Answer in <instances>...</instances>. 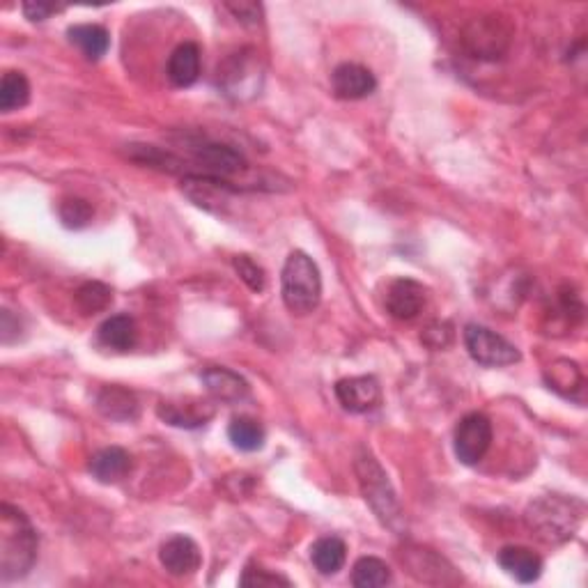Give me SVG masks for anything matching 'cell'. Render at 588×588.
Instances as JSON below:
<instances>
[{
    "instance_id": "cell-1",
    "label": "cell",
    "mask_w": 588,
    "mask_h": 588,
    "mask_svg": "<svg viewBox=\"0 0 588 588\" xmlns=\"http://www.w3.org/2000/svg\"><path fill=\"white\" fill-rule=\"evenodd\" d=\"M37 531L33 524L10 504L0 506V577L3 582L26 577L37 559Z\"/></svg>"
},
{
    "instance_id": "cell-2",
    "label": "cell",
    "mask_w": 588,
    "mask_h": 588,
    "mask_svg": "<svg viewBox=\"0 0 588 588\" xmlns=\"http://www.w3.org/2000/svg\"><path fill=\"white\" fill-rule=\"evenodd\" d=\"M584 504L579 499L563 494H547L526 508V526L536 533L538 540L549 545H561L575 536L584 520Z\"/></svg>"
},
{
    "instance_id": "cell-3",
    "label": "cell",
    "mask_w": 588,
    "mask_h": 588,
    "mask_svg": "<svg viewBox=\"0 0 588 588\" xmlns=\"http://www.w3.org/2000/svg\"><path fill=\"white\" fill-rule=\"evenodd\" d=\"M283 304L292 315L313 313L322 301V276L317 262L304 251H294L281 272Z\"/></svg>"
},
{
    "instance_id": "cell-4",
    "label": "cell",
    "mask_w": 588,
    "mask_h": 588,
    "mask_svg": "<svg viewBox=\"0 0 588 588\" xmlns=\"http://www.w3.org/2000/svg\"><path fill=\"white\" fill-rule=\"evenodd\" d=\"M354 469H357L363 499H366L368 506L373 508V513L379 517V522L389 526V529L393 531H398L402 522V510H400L396 492H393L391 487L389 476H386V471L379 467V462L368 451H361L357 455Z\"/></svg>"
},
{
    "instance_id": "cell-5",
    "label": "cell",
    "mask_w": 588,
    "mask_h": 588,
    "mask_svg": "<svg viewBox=\"0 0 588 588\" xmlns=\"http://www.w3.org/2000/svg\"><path fill=\"white\" fill-rule=\"evenodd\" d=\"M464 345H467L471 359L485 368L513 366V363L522 359L520 350L513 343H508L497 331L481 327V324H467V329H464Z\"/></svg>"
},
{
    "instance_id": "cell-6",
    "label": "cell",
    "mask_w": 588,
    "mask_h": 588,
    "mask_svg": "<svg viewBox=\"0 0 588 588\" xmlns=\"http://www.w3.org/2000/svg\"><path fill=\"white\" fill-rule=\"evenodd\" d=\"M462 40L474 58L497 60L504 56V51L508 49L510 28L506 26L504 17L487 14V17H478L464 28Z\"/></svg>"
},
{
    "instance_id": "cell-7",
    "label": "cell",
    "mask_w": 588,
    "mask_h": 588,
    "mask_svg": "<svg viewBox=\"0 0 588 588\" xmlns=\"http://www.w3.org/2000/svg\"><path fill=\"white\" fill-rule=\"evenodd\" d=\"M492 446V423L485 414H467L455 428V455L462 464L474 467Z\"/></svg>"
},
{
    "instance_id": "cell-8",
    "label": "cell",
    "mask_w": 588,
    "mask_h": 588,
    "mask_svg": "<svg viewBox=\"0 0 588 588\" xmlns=\"http://www.w3.org/2000/svg\"><path fill=\"white\" fill-rule=\"evenodd\" d=\"M334 391L340 405L350 414L373 412L375 407H379V402H382V386L370 375L340 379Z\"/></svg>"
},
{
    "instance_id": "cell-9",
    "label": "cell",
    "mask_w": 588,
    "mask_h": 588,
    "mask_svg": "<svg viewBox=\"0 0 588 588\" xmlns=\"http://www.w3.org/2000/svg\"><path fill=\"white\" fill-rule=\"evenodd\" d=\"M193 161H196L198 168H203L205 177H216V180L237 175L239 170L246 168V159L242 154L235 147L223 143H203L193 147Z\"/></svg>"
},
{
    "instance_id": "cell-10",
    "label": "cell",
    "mask_w": 588,
    "mask_h": 588,
    "mask_svg": "<svg viewBox=\"0 0 588 588\" xmlns=\"http://www.w3.org/2000/svg\"><path fill=\"white\" fill-rule=\"evenodd\" d=\"M159 561L173 577H189L203 566V552L189 536H173L161 545Z\"/></svg>"
},
{
    "instance_id": "cell-11",
    "label": "cell",
    "mask_w": 588,
    "mask_h": 588,
    "mask_svg": "<svg viewBox=\"0 0 588 588\" xmlns=\"http://www.w3.org/2000/svg\"><path fill=\"white\" fill-rule=\"evenodd\" d=\"M425 288L414 278H398L386 290V311L396 320H414L425 306Z\"/></svg>"
},
{
    "instance_id": "cell-12",
    "label": "cell",
    "mask_w": 588,
    "mask_h": 588,
    "mask_svg": "<svg viewBox=\"0 0 588 588\" xmlns=\"http://www.w3.org/2000/svg\"><path fill=\"white\" fill-rule=\"evenodd\" d=\"M200 379H203L207 393H210L216 402H223V405H237V402L249 398L251 393L249 382L230 368H205L203 373H200Z\"/></svg>"
},
{
    "instance_id": "cell-13",
    "label": "cell",
    "mask_w": 588,
    "mask_h": 588,
    "mask_svg": "<svg viewBox=\"0 0 588 588\" xmlns=\"http://www.w3.org/2000/svg\"><path fill=\"white\" fill-rule=\"evenodd\" d=\"M331 85H334L336 97L354 102V99L373 95L377 88V79L368 67L357 63H343L334 69V74H331Z\"/></svg>"
},
{
    "instance_id": "cell-14",
    "label": "cell",
    "mask_w": 588,
    "mask_h": 588,
    "mask_svg": "<svg viewBox=\"0 0 588 588\" xmlns=\"http://www.w3.org/2000/svg\"><path fill=\"white\" fill-rule=\"evenodd\" d=\"M182 191L207 212L221 214V207L228 203V193L235 191L226 180H216V177L205 175H187L182 182Z\"/></svg>"
},
{
    "instance_id": "cell-15",
    "label": "cell",
    "mask_w": 588,
    "mask_h": 588,
    "mask_svg": "<svg viewBox=\"0 0 588 588\" xmlns=\"http://www.w3.org/2000/svg\"><path fill=\"white\" fill-rule=\"evenodd\" d=\"M157 414L161 421H166L168 425H175V428H200L214 416V407L207 405L203 400H182V402H173V400H164L157 407Z\"/></svg>"
},
{
    "instance_id": "cell-16",
    "label": "cell",
    "mask_w": 588,
    "mask_h": 588,
    "mask_svg": "<svg viewBox=\"0 0 588 588\" xmlns=\"http://www.w3.org/2000/svg\"><path fill=\"white\" fill-rule=\"evenodd\" d=\"M499 566L520 584H533L543 575V559L529 547H504L499 552Z\"/></svg>"
},
{
    "instance_id": "cell-17",
    "label": "cell",
    "mask_w": 588,
    "mask_h": 588,
    "mask_svg": "<svg viewBox=\"0 0 588 588\" xmlns=\"http://www.w3.org/2000/svg\"><path fill=\"white\" fill-rule=\"evenodd\" d=\"M131 455L120 446H108L102 448V451L92 455L90 460V474L97 478L99 483L104 485H113L120 483L122 478L129 476L131 471Z\"/></svg>"
},
{
    "instance_id": "cell-18",
    "label": "cell",
    "mask_w": 588,
    "mask_h": 588,
    "mask_svg": "<svg viewBox=\"0 0 588 588\" xmlns=\"http://www.w3.org/2000/svg\"><path fill=\"white\" fill-rule=\"evenodd\" d=\"M168 79L175 88H191L200 79V46L184 42L170 53Z\"/></svg>"
},
{
    "instance_id": "cell-19",
    "label": "cell",
    "mask_w": 588,
    "mask_h": 588,
    "mask_svg": "<svg viewBox=\"0 0 588 588\" xmlns=\"http://www.w3.org/2000/svg\"><path fill=\"white\" fill-rule=\"evenodd\" d=\"M97 409L99 414L106 416V419L118 421V423H129L138 419V400L131 391L122 389V386H104L97 396Z\"/></svg>"
},
{
    "instance_id": "cell-20",
    "label": "cell",
    "mask_w": 588,
    "mask_h": 588,
    "mask_svg": "<svg viewBox=\"0 0 588 588\" xmlns=\"http://www.w3.org/2000/svg\"><path fill=\"white\" fill-rule=\"evenodd\" d=\"M99 336V343L108 350H115V352H129L134 350L136 340H138V329H136V322L134 317L129 315H113L108 317V320L102 322V327L97 331Z\"/></svg>"
},
{
    "instance_id": "cell-21",
    "label": "cell",
    "mask_w": 588,
    "mask_h": 588,
    "mask_svg": "<svg viewBox=\"0 0 588 588\" xmlns=\"http://www.w3.org/2000/svg\"><path fill=\"white\" fill-rule=\"evenodd\" d=\"M69 42L79 49L88 60H102L111 49V35L97 23H79L67 30Z\"/></svg>"
},
{
    "instance_id": "cell-22",
    "label": "cell",
    "mask_w": 588,
    "mask_h": 588,
    "mask_svg": "<svg viewBox=\"0 0 588 588\" xmlns=\"http://www.w3.org/2000/svg\"><path fill=\"white\" fill-rule=\"evenodd\" d=\"M428 559H430V549H416V552H407V568L416 579H419V582L430 584V572L435 575V584H455L458 582L453 568L448 566L441 556H435L432 566L428 563Z\"/></svg>"
},
{
    "instance_id": "cell-23",
    "label": "cell",
    "mask_w": 588,
    "mask_h": 588,
    "mask_svg": "<svg viewBox=\"0 0 588 588\" xmlns=\"http://www.w3.org/2000/svg\"><path fill=\"white\" fill-rule=\"evenodd\" d=\"M347 547L336 536H324L311 547V561L320 575H336L345 566Z\"/></svg>"
},
{
    "instance_id": "cell-24",
    "label": "cell",
    "mask_w": 588,
    "mask_h": 588,
    "mask_svg": "<svg viewBox=\"0 0 588 588\" xmlns=\"http://www.w3.org/2000/svg\"><path fill=\"white\" fill-rule=\"evenodd\" d=\"M228 439L242 453L260 451L265 446V428L258 421L239 416V419H232L228 425Z\"/></svg>"
},
{
    "instance_id": "cell-25",
    "label": "cell",
    "mask_w": 588,
    "mask_h": 588,
    "mask_svg": "<svg viewBox=\"0 0 588 588\" xmlns=\"http://www.w3.org/2000/svg\"><path fill=\"white\" fill-rule=\"evenodd\" d=\"M391 568L377 556H363L352 568V584L357 588H382L391 584Z\"/></svg>"
},
{
    "instance_id": "cell-26",
    "label": "cell",
    "mask_w": 588,
    "mask_h": 588,
    "mask_svg": "<svg viewBox=\"0 0 588 588\" xmlns=\"http://www.w3.org/2000/svg\"><path fill=\"white\" fill-rule=\"evenodd\" d=\"M30 102V83L21 72H5L0 81V111H19Z\"/></svg>"
},
{
    "instance_id": "cell-27",
    "label": "cell",
    "mask_w": 588,
    "mask_h": 588,
    "mask_svg": "<svg viewBox=\"0 0 588 588\" xmlns=\"http://www.w3.org/2000/svg\"><path fill=\"white\" fill-rule=\"evenodd\" d=\"M74 301L83 315H95V313L106 311V308L111 306L113 290L99 281H88L76 290Z\"/></svg>"
},
{
    "instance_id": "cell-28",
    "label": "cell",
    "mask_w": 588,
    "mask_h": 588,
    "mask_svg": "<svg viewBox=\"0 0 588 588\" xmlns=\"http://www.w3.org/2000/svg\"><path fill=\"white\" fill-rule=\"evenodd\" d=\"M58 214H60V221H63L65 228L81 230L85 226H90L92 216H95V210H92V205L88 203V200L65 198L63 203L58 205Z\"/></svg>"
},
{
    "instance_id": "cell-29",
    "label": "cell",
    "mask_w": 588,
    "mask_h": 588,
    "mask_svg": "<svg viewBox=\"0 0 588 588\" xmlns=\"http://www.w3.org/2000/svg\"><path fill=\"white\" fill-rule=\"evenodd\" d=\"M232 267H235L237 276L242 278L246 285H249V290H253V292L265 290V285H267L265 269H262L255 260H251L249 255H237V258L232 260Z\"/></svg>"
},
{
    "instance_id": "cell-30",
    "label": "cell",
    "mask_w": 588,
    "mask_h": 588,
    "mask_svg": "<svg viewBox=\"0 0 588 588\" xmlns=\"http://www.w3.org/2000/svg\"><path fill=\"white\" fill-rule=\"evenodd\" d=\"M239 584L242 586H292L288 577L278 575V572H269L265 568H255V566H249L244 570Z\"/></svg>"
},
{
    "instance_id": "cell-31",
    "label": "cell",
    "mask_w": 588,
    "mask_h": 588,
    "mask_svg": "<svg viewBox=\"0 0 588 588\" xmlns=\"http://www.w3.org/2000/svg\"><path fill=\"white\" fill-rule=\"evenodd\" d=\"M425 343H428L432 350H444V347L451 343L453 338V331H451V324H432V327L425 329Z\"/></svg>"
},
{
    "instance_id": "cell-32",
    "label": "cell",
    "mask_w": 588,
    "mask_h": 588,
    "mask_svg": "<svg viewBox=\"0 0 588 588\" xmlns=\"http://www.w3.org/2000/svg\"><path fill=\"white\" fill-rule=\"evenodd\" d=\"M228 10L235 14L237 21L249 23V26H255L262 19V7L255 3H228Z\"/></svg>"
},
{
    "instance_id": "cell-33",
    "label": "cell",
    "mask_w": 588,
    "mask_h": 588,
    "mask_svg": "<svg viewBox=\"0 0 588 588\" xmlns=\"http://www.w3.org/2000/svg\"><path fill=\"white\" fill-rule=\"evenodd\" d=\"M63 5H51V3H23V14L28 21H46L51 14L63 12Z\"/></svg>"
}]
</instances>
